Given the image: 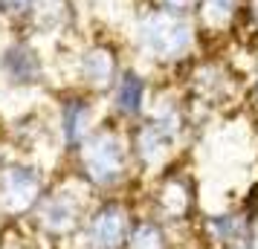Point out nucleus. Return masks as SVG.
Returning <instances> with one entry per match:
<instances>
[{
  "label": "nucleus",
  "mask_w": 258,
  "mask_h": 249,
  "mask_svg": "<svg viewBox=\"0 0 258 249\" xmlns=\"http://www.w3.org/2000/svg\"><path fill=\"white\" fill-rule=\"evenodd\" d=\"M137 203L142 212L154 214L174 232L191 237V229L203 214V186L191 156L168 165L157 177L145 180L137 194Z\"/></svg>",
  "instance_id": "obj_6"
},
{
  "label": "nucleus",
  "mask_w": 258,
  "mask_h": 249,
  "mask_svg": "<svg viewBox=\"0 0 258 249\" xmlns=\"http://www.w3.org/2000/svg\"><path fill=\"white\" fill-rule=\"evenodd\" d=\"M137 212H140L137 197H125V194L96 197L84 217L76 249H125Z\"/></svg>",
  "instance_id": "obj_12"
},
{
  "label": "nucleus",
  "mask_w": 258,
  "mask_h": 249,
  "mask_svg": "<svg viewBox=\"0 0 258 249\" xmlns=\"http://www.w3.org/2000/svg\"><path fill=\"white\" fill-rule=\"evenodd\" d=\"M84 9H87V21H90V15H96L99 9H105V6H113L119 12V18H122V24H125V18H128V12L140 3V0H82ZM122 29V26H119Z\"/></svg>",
  "instance_id": "obj_20"
},
{
  "label": "nucleus",
  "mask_w": 258,
  "mask_h": 249,
  "mask_svg": "<svg viewBox=\"0 0 258 249\" xmlns=\"http://www.w3.org/2000/svg\"><path fill=\"white\" fill-rule=\"evenodd\" d=\"M55 177V168L24 154L0 156V229H18L29 220L44 191Z\"/></svg>",
  "instance_id": "obj_8"
},
{
  "label": "nucleus",
  "mask_w": 258,
  "mask_h": 249,
  "mask_svg": "<svg viewBox=\"0 0 258 249\" xmlns=\"http://www.w3.org/2000/svg\"><path fill=\"white\" fill-rule=\"evenodd\" d=\"M35 0H0V29H21Z\"/></svg>",
  "instance_id": "obj_18"
},
{
  "label": "nucleus",
  "mask_w": 258,
  "mask_h": 249,
  "mask_svg": "<svg viewBox=\"0 0 258 249\" xmlns=\"http://www.w3.org/2000/svg\"><path fill=\"white\" fill-rule=\"evenodd\" d=\"M244 52L249 58L244 67V110L258 122V47H244Z\"/></svg>",
  "instance_id": "obj_17"
},
{
  "label": "nucleus",
  "mask_w": 258,
  "mask_h": 249,
  "mask_svg": "<svg viewBox=\"0 0 258 249\" xmlns=\"http://www.w3.org/2000/svg\"><path fill=\"white\" fill-rule=\"evenodd\" d=\"M157 84H160V78L154 72H148L137 61H128L125 70L119 72L116 84L110 87V93L102 99L105 119L116 122V125H125V128L137 125L140 119H145L148 107H151Z\"/></svg>",
  "instance_id": "obj_13"
},
{
  "label": "nucleus",
  "mask_w": 258,
  "mask_h": 249,
  "mask_svg": "<svg viewBox=\"0 0 258 249\" xmlns=\"http://www.w3.org/2000/svg\"><path fill=\"white\" fill-rule=\"evenodd\" d=\"M128 139H131V154H134V162H137V171H140L142 183L157 177L160 171H165L168 165H174V162L188 156L183 148H177L148 119H140L137 125H131Z\"/></svg>",
  "instance_id": "obj_14"
},
{
  "label": "nucleus",
  "mask_w": 258,
  "mask_h": 249,
  "mask_svg": "<svg viewBox=\"0 0 258 249\" xmlns=\"http://www.w3.org/2000/svg\"><path fill=\"white\" fill-rule=\"evenodd\" d=\"M131 61L142 64L160 81H177L191 61H198L209 44L195 15L171 12L140 0L119 29Z\"/></svg>",
  "instance_id": "obj_1"
},
{
  "label": "nucleus",
  "mask_w": 258,
  "mask_h": 249,
  "mask_svg": "<svg viewBox=\"0 0 258 249\" xmlns=\"http://www.w3.org/2000/svg\"><path fill=\"white\" fill-rule=\"evenodd\" d=\"M195 21L209 49H229L241 38L244 0H198Z\"/></svg>",
  "instance_id": "obj_15"
},
{
  "label": "nucleus",
  "mask_w": 258,
  "mask_h": 249,
  "mask_svg": "<svg viewBox=\"0 0 258 249\" xmlns=\"http://www.w3.org/2000/svg\"><path fill=\"white\" fill-rule=\"evenodd\" d=\"M148 3L171 9V12H186V15H195V9H198V0H148Z\"/></svg>",
  "instance_id": "obj_21"
},
{
  "label": "nucleus",
  "mask_w": 258,
  "mask_h": 249,
  "mask_svg": "<svg viewBox=\"0 0 258 249\" xmlns=\"http://www.w3.org/2000/svg\"><path fill=\"white\" fill-rule=\"evenodd\" d=\"M87 26L90 21L82 0H35L21 32L38 41L49 55H55L87 32Z\"/></svg>",
  "instance_id": "obj_11"
},
{
  "label": "nucleus",
  "mask_w": 258,
  "mask_h": 249,
  "mask_svg": "<svg viewBox=\"0 0 258 249\" xmlns=\"http://www.w3.org/2000/svg\"><path fill=\"white\" fill-rule=\"evenodd\" d=\"M177 84L198 119L200 136L218 116L244 110V67H238L232 49H206L183 70Z\"/></svg>",
  "instance_id": "obj_4"
},
{
  "label": "nucleus",
  "mask_w": 258,
  "mask_h": 249,
  "mask_svg": "<svg viewBox=\"0 0 258 249\" xmlns=\"http://www.w3.org/2000/svg\"><path fill=\"white\" fill-rule=\"evenodd\" d=\"M64 168L82 180L93 191V197H137L142 189V177L131 154L128 128L110 119H105L79 145V151L64 162Z\"/></svg>",
  "instance_id": "obj_2"
},
{
  "label": "nucleus",
  "mask_w": 258,
  "mask_h": 249,
  "mask_svg": "<svg viewBox=\"0 0 258 249\" xmlns=\"http://www.w3.org/2000/svg\"><path fill=\"white\" fill-rule=\"evenodd\" d=\"M128 61L131 55L119 32L105 26H87V32H82L70 47L52 55L55 87L67 84L96 99H105Z\"/></svg>",
  "instance_id": "obj_3"
},
{
  "label": "nucleus",
  "mask_w": 258,
  "mask_h": 249,
  "mask_svg": "<svg viewBox=\"0 0 258 249\" xmlns=\"http://www.w3.org/2000/svg\"><path fill=\"white\" fill-rule=\"evenodd\" d=\"M0 90L12 96H49L55 90L52 55L21 29L0 38Z\"/></svg>",
  "instance_id": "obj_7"
},
{
  "label": "nucleus",
  "mask_w": 258,
  "mask_h": 249,
  "mask_svg": "<svg viewBox=\"0 0 258 249\" xmlns=\"http://www.w3.org/2000/svg\"><path fill=\"white\" fill-rule=\"evenodd\" d=\"M191 243L195 249H255L258 206L252 200H238L203 209L191 229Z\"/></svg>",
  "instance_id": "obj_10"
},
{
  "label": "nucleus",
  "mask_w": 258,
  "mask_h": 249,
  "mask_svg": "<svg viewBox=\"0 0 258 249\" xmlns=\"http://www.w3.org/2000/svg\"><path fill=\"white\" fill-rule=\"evenodd\" d=\"M241 47L258 44V0H244V24H241Z\"/></svg>",
  "instance_id": "obj_19"
},
{
  "label": "nucleus",
  "mask_w": 258,
  "mask_h": 249,
  "mask_svg": "<svg viewBox=\"0 0 258 249\" xmlns=\"http://www.w3.org/2000/svg\"><path fill=\"white\" fill-rule=\"evenodd\" d=\"M125 249H195V243H191V237L174 232L171 226H165L163 220H157L154 214L140 209L134 217Z\"/></svg>",
  "instance_id": "obj_16"
},
{
  "label": "nucleus",
  "mask_w": 258,
  "mask_h": 249,
  "mask_svg": "<svg viewBox=\"0 0 258 249\" xmlns=\"http://www.w3.org/2000/svg\"><path fill=\"white\" fill-rule=\"evenodd\" d=\"M47 99V116L52 136H55V148L61 159L67 162L79 151V145L105 122V107H102V99L84 93L79 87H67V84L55 87Z\"/></svg>",
  "instance_id": "obj_9"
},
{
  "label": "nucleus",
  "mask_w": 258,
  "mask_h": 249,
  "mask_svg": "<svg viewBox=\"0 0 258 249\" xmlns=\"http://www.w3.org/2000/svg\"><path fill=\"white\" fill-rule=\"evenodd\" d=\"M93 200V191L82 180L67 168H58L35 212L24 223V232L41 249H76Z\"/></svg>",
  "instance_id": "obj_5"
}]
</instances>
